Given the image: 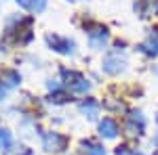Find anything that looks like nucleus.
Listing matches in <instances>:
<instances>
[{"mask_svg":"<svg viewBox=\"0 0 158 155\" xmlns=\"http://www.w3.org/2000/svg\"><path fill=\"white\" fill-rule=\"evenodd\" d=\"M150 38H152V40H156V42H158V27H156V29H152V36H150Z\"/></svg>","mask_w":158,"mask_h":155,"instance_id":"18","label":"nucleus"},{"mask_svg":"<svg viewBox=\"0 0 158 155\" xmlns=\"http://www.w3.org/2000/svg\"><path fill=\"white\" fill-rule=\"evenodd\" d=\"M42 147L49 153H61L68 147V136H63L59 132H44L42 134Z\"/></svg>","mask_w":158,"mask_h":155,"instance_id":"2","label":"nucleus"},{"mask_svg":"<svg viewBox=\"0 0 158 155\" xmlns=\"http://www.w3.org/2000/svg\"><path fill=\"white\" fill-rule=\"evenodd\" d=\"M116 155H143V153H139L137 149H131V147L122 145V147H118V149H116Z\"/></svg>","mask_w":158,"mask_h":155,"instance_id":"15","label":"nucleus"},{"mask_svg":"<svg viewBox=\"0 0 158 155\" xmlns=\"http://www.w3.org/2000/svg\"><path fill=\"white\" fill-rule=\"evenodd\" d=\"M156 122H158V118H156Z\"/></svg>","mask_w":158,"mask_h":155,"instance_id":"21","label":"nucleus"},{"mask_svg":"<svg viewBox=\"0 0 158 155\" xmlns=\"http://www.w3.org/2000/svg\"><path fill=\"white\" fill-rule=\"evenodd\" d=\"M154 11L158 13V0H154Z\"/></svg>","mask_w":158,"mask_h":155,"instance_id":"19","label":"nucleus"},{"mask_svg":"<svg viewBox=\"0 0 158 155\" xmlns=\"http://www.w3.org/2000/svg\"><path fill=\"white\" fill-rule=\"evenodd\" d=\"M124 130L129 132L131 136L143 134V130H146V118H143V113L141 111H131L127 115V122H124Z\"/></svg>","mask_w":158,"mask_h":155,"instance_id":"3","label":"nucleus"},{"mask_svg":"<svg viewBox=\"0 0 158 155\" xmlns=\"http://www.w3.org/2000/svg\"><path fill=\"white\" fill-rule=\"evenodd\" d=\"M11 143H13L11 132L6 130V128H0V151H6L11 147Z\"/></svg>","mask_w":158,"mask_h":155,"instance_id":"13","label":"nucleus"},{"mask_svg":"<svg viewBox=\"0 0 158 155\" xmlns=\"http://www.w3.org/2000/svg\"><path fill=\"white\" fill-rule=\"evenodd\" d=\"M124 65H127V61L116 57V55H108L106 61H103V69L108 73H120L124 69Z\"/></svg>","mask_w":158,"mask_h":155,"instance_id":"7","label":"nucleus"},{"mask_svg":"<svg viewBox=\"0 0 158 155\" xmlns=\"http://www.w3.org/2000/svg\"><path fill=\"white\" fill-rule=\"evenodd\" d=\"M47 44L61 55H72L74 52V42L65 36H59V34H47Z\"/></svg>","mask_w":158,"mask_h":155,"instance_id":"4","label":"nucleus"},{"mask_svg":"<svg viewBox=\"0 0 158 155\" xmlns=\"http://www.w3.org/2000/svg\"><path fill=\"white\" fill-rule=\"evenodd\" d=\"M80 149H82V155H106V149L97 141H91V138L82 141L80 143Z\"/></svg>","mask_w":158,"mask_h":155,"instance_id":"10","label":"nucleus"},{"mask_svg":"<svg viewBox=\"0 0 158 155\" xmlns=\"http://www.w3.org/2000/svg\"><path fill=\"white\" fill-rule=\"evenodd\" d=\"M68 99H70V96L65 95V92H53V95H51V101H53V103H68Z\"/></svg>","mask_w":158,"mask_h":155,"instance_id":"16","label":"nucleus"},{"mask_svg":"<svg viewBox=\"0 0 158 155\" xmlns=\"http://www.w3.org/2000/svg\"><path fill=\"white\" fill-rule=\"evenodd\" d=\"M154 155H158V151H156V153H154Z\"/></svg>","mask_w":158,"mask_h":155,"instance_id":"20","label":"nucleus"},{"mask_svg":"<svg viewBox=\"0 0 158 155\" xmlns=\"http://www.w3.org/2000/svg\"><path fill=\"white\" fill-rule=\"evenodd\" d=\"M4 155H32V151L27 147H23V145H11L4 151Z\"/></svg>","mask_w":158,"mask_h":155,"instance_id":"14","label":"nucleus"},{"mask_svg":"<svg viewBox=\"0 0 158 155\" xmlns=\"http://www.w3.org/2000/svg\"><path fill=\"white\" fill-rule=\"evenodd\" d=\"M17 4L30 13H42L47 9V0H17Z\"/></svg>","mask_w":158,"mask_h":155,"instance_id":"11","label":"nucleus"},{"mask_svg":"<svg viewBox=\"0 0 158 155\" xmlns=\"http://www.w3.org/2000/svg\"><path fill=\"white\" fill-rule=\"evenodd\" d=\"M0 80H2V86L4 88H13L21 82V76L15 72V69H2L0 72Z\"/></svg>","mask_w":158,"mask_h":155,"instance_id":"9","label":"nucleus"},{"mask_svg":"<svg viewBox=\"0 0 158 155\" xmlns=\"http://www.w3.org/2000/svg\"><path fill=\"white\" fill-rule=\"evenodd\" d=\"M139 50H141V52H146V55H150V57H154V55H158V42L156 40H152V38H150V40H146V42H141V44H139Z\"/></svg>","mask_w":158,"mask_h":155,"instance_id":"12","label":"nucleus"},{"mask_svg":"<svg viewBox=\"0 0 158 155\" xmlns=\"http://www.w3.org/2000/svg\"><path fill=\"white\" fill-rule=\"evenodd\" d=\"M78 109H80V113H85L89 119H93V118H97V113H99V103L95 99H85V101H80Z\"/></svg>","mask_w":158,"mask_h":155,"instance_id":"8","label":"nucleus"},{"mask_svg":"<svg viewBox=\"0 0 158 155\" xmlns=\"http://www.w3.org/2000/svg\"><path fill=\"white\" fill-rule=\"evenodd\" d=\"M89 32V42L93 48H101L108 40V27H103L101 23H89L86 25Z\"/></svg>","mask_w":158,"mask_h":155,"instance_id":"5","label":"nucleus"},{"mask_svg":"<svg viewBox=\"0 0 158 155\" xmlns=\"http://www.w3.org/2000/svg\"><path fill=\"white\" fill-rule=\"evenodd\" d=\"M99 134L103 138H116L118 136V124L112 118H103L99 122Z\"/></svg>","mask_w":158,"mask_h":155,"instance_id":"6","label":"nucleus"},{"mask_svg":"<svg viewBox=\"0 0 158 155\" xmlns=\"http://www.w3.org/2000/svg\"><path fill=\"white\" fill-rule=\"evenodd\" d=\"M61 76H63V82L70 88V92H86L89 90V82L82 73L74 72V69H61Z\"/></svg>","mask_w":158,"mask_h":155,"instance_id":"1","label":"nucleus"},{"mask_svg":"<svg viewBox=\"0 0 158 155\" xmlns=\"http://www.w3.org/2000/svg\"><path fill=\"white\" fill-rule=\"evenodd\" d=\"M4 95H6V88H4V86H2V84H0V101H2V99H4Z\"/></svg>","mask_w":158,"mask_h":155,"instance_id":"17","label":"nucleus"}]
</instances>
